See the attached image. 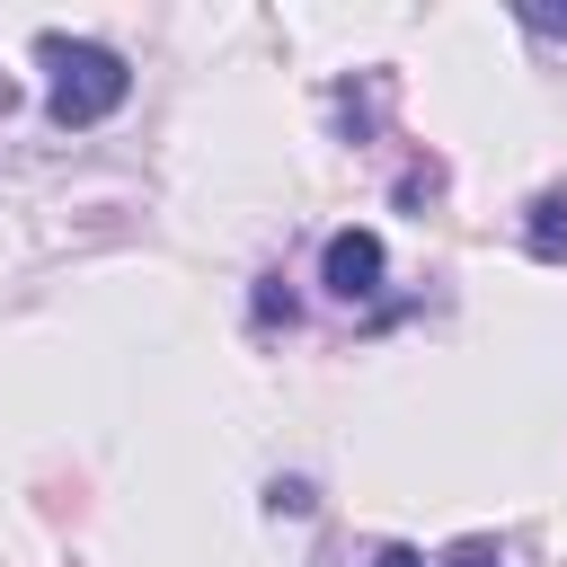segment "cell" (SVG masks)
Segmentation results:
<instances>
[{"instance_id": "cell-6", "label": "cell", "mask_w": 567, "mask_h": 567, "mask_svg": "<svg viewBox=\"0 0 567 567\" xmlns=\"http://www.w3.org/2000/svg\"><path fill=\"white\" fill-rule=\"evenodd\" d=\"M434 567H505V549H496V540H478V532H470V540H452V549H443V558H434Z\"/></svg>"}, {"instance_id": "cell-2", "label": "cell", "mask_w": 567, "mask_h": 567, "mask_svg": "<svg viewBox=\"0 0 567 567\" xmlns=\"http://www.w3.org/2000/svg\"><path fill=\"white\" fill-rule=\"evenodd\" d=\"M381 275H390V257H381V239H372V230H337V239H328V257H319V284H328L337 301H372V292H381Z\"/></svg>"}, {"instance_id": "cell-8", "label": "cell", "mask_w": 567, "mask_h": 567, "mask_svg": "<svg viewBox=\"0 0 567 567\" xmlns=\"http://www.w3.org/2000/svg\"><path fill=\"white\" fill-rule=\"evenodd\" d=\"M266 505H275V514H310L319 496H310V478H275V487H266Z\"/></svg>"}, {"instance_id": "cell-5", "label": "cell", "mask_w": 567, "mask_h": 567, "mask_svg": "<svg viewBox=\"0 0 567 567\" xmlns=\"http://www.w3.org/2000/svg\"><path fill=\"white\" fill-rule=\"evenodd\" d=\"M434 195H443V159H408L399 168V213H425Z\"/></svg>"}, {"instance_id": "cell-4", "label": "cell", "mask_w": 567, "mask_h": 567, "mask_svg": "<svg viewBox=\"0 0 567 567\" xmlns=\"http://www.w3.org/2000/svg\"><path fill=\"white\" fill-rule=\"evenodd\" d=\"M523 248L540 266H567V186H540L532 213H523Z\"/></svg>"}, {"instance_id": "cell-9", "label": "cell", "mask_w": 567, "mask_h": 567, "mask_svg": "<svg viewBox=\"0 0 567 567\" xmlns=\"http://www.w3.org/2000/svg\"><path fill=\"white\" fill-rule=\"evenodd\" d=\"M372 567H425V558H416L408 540H381V549H372Z\"/></svg>"}, {"instance_id": "cell-10", "label": "cell", "mask_w": 567, "mask_h": 567, "mask_svg": "<svg viewBox=\"0 0 567 567\" xmlns=\"http://www.w3.org/2000/svg\"><path fill=\"white\" fill-rule=\"evenodd\" d=\"M9 106H18V89H9V80H0V115H9Z\"/></svg>"}, {"instance_id": "cell-3", "label": "cell", "mask_w": 567, "mask_h": 567, "mask_svg": "<svg viewBox=\"0 0 567 567\" xmlns=\"http://www.w3.org/2000/svg\"><path fill=\"white\" fill-rule=\"evenodd\" d=\"M390 97H399V80H390V71H354V80L337 89V124H346V142H372V133H381V115H390Z\"/></svg>"}, {"instance_id": "cell-1", "label": "cell", "mask_w": 567, "mask_h": 567, "mask_svg": "<svg viewBox=\"0 0 567 567\" xmlns=\"http://www.w3.org/2000/svg\"><path fill=\"white\" fill-rule=\"evenodd\" d=\"M35 62L53 71L44 106H53V124H62V133L106 124V115L133 97V71H124V53H115V44H89V35H35Z\"/></svg>"}, {"instance_id": "cell-7", "label": "cell", "mask_w": 567, "mask_h": 567, "mask_svg": "<svg viewBox=\"0 0 567 567\" xmlns=\"http://www.w3.org/2000/svg\"><path fill=\"white\" fill-rule=\"evenodd\" d=\"M257 319H266V328H275V319L292 328V292H284V275H257Z\"/></svg>"}]
</instances>
